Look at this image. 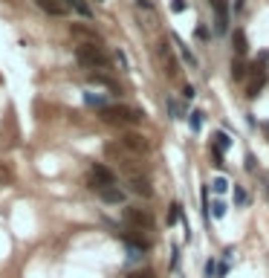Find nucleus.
Wrapping results in <instances>:
<instances>
[{"label":"nucleus","instance_id":"nucleus-1","mask_svg":"<svg viewBox=\"0 0 269 278\" xmlns=\"http://www.w3.org/2000/svg\"><path fill=\"white\" fill-rule=\"evenodd\" d=\"M99 119L107 122V125H136V122H142V113L133 110V107H128V104H113L110 102L107 107L99 110Z\"/></svg>","mask_w":269,"mask_h":278},{"label":"nucleus","instance_id":"nucleus-2","mask_svg":"<svg viewBox=\"0 0 269 278\" xmlns=\"http://www.w3.org/2000/svg\"><path fill=\"white\" fill-rule=\"evenodd\" d=\"M75 61H78V67L99 73V70L107 67V52L99 44H78L75 46Z\"/></svg>","mask_w":269,"mask_h":278},{"label":"nucleus","instance_id":"nucleus-3","mask_svg":"<svg viewBox=\"0 0 269 278\" xmlns=\"http://www.w3.org/2000/svg\"><path fill=\"white\" fill-rule=\"evenodd\" d=\"M122 218H125V223L130 226V232H136V235H145V232L153 229V215L151 212H145V208L130 206V208L122 212Z\"/></svg>","mask_w":269,"mask_h":278},{"label":"nucleus","instance_id":"nucleus-4","mask_svg":"<svg viewBox=\"0 0 269 278\" xmlns=\"http://www.w3.org/2000/svg\"><path fill=\"white\" fill-rule=\"evenodd\" d=\"M113 183H116L113 168H107L102 162H96L93 168H90V174H87V185H90L93 191H102V188H107V185H113Z\"/></svg>","mask_w":269,"mask_h":278},{"label":"nucleus","instance_id":"nucleus-5","mask_svg":"<svg viewBox=\"0 0 269 278\" xmlns=\"http://www.w3.org/2000/svg\"><path fill=\"white\" fill-rule=\"evenodd\" d=\"M209 3H211V12H214V32L226 35L229 32V18H232L229 0H209Z\"/></svg>","mask_w":269,"mask_h":278},{"label":"nucleus","instance_id":"nucleus-6","mask_svg":"<svg viewBox=\"0 0 269 278\" xmlns=\"http://www.w3.org/2000/svg\"><path fill=\"white\" fill-rule=\"evenodd\" d=\"M263 84H266V67L257 61L255 70H252V73H249V79H246V96H249V99H257L260 90H263Z\"/></svg>","mask_w":269,"mask_h":278},{"label":"nucleus","instance_id":"nucleus-7","mask_svg":"<svg viewBox=\"0 0 269 278\" xmlns=\"http://www.w3.org/2000/svg\"><path fill=\"white\" fill-rule=\"evenodd\" d=\"M122 148L133 151V154H148L151 145H148V139L142 136V133H136V130H125V133H122Z\"/></svg>","mask_w":269,"mask_h":278},{"label":"nucleus","instance_id":"nucleus-8","mask_svg":"<svg viewBox=\"0 0 269 278\" xmlns=\"http://www.w3.org/2000/svg\"><path fill=\"white\" fill-rule=\"evenodd\" d=\"M35 6L41 12H47L49 18H67V12H70L67 0H35Z\"/></svg>","mask_w":269,"mask_h":278},{"label":"nucleus","instance_id":"nucleus-9","mask_svg":"<svg viewBox=\"0 0 269 278\" xmlns=\"http://www.w3.org/2000/svg\"><path fill=\"white\" fill-rule=\"evenodd\" d=\"M128 188L133 191V194L139 197H151L153 188H151V180L145 177V174H136V177H128Z\"/></svg>","mask_w":269,"mask_h":278},{"label":"nucleus","instance_id":"nucleus-10","mask_svg":"<svg viewBox=\"0 0 269 278\" xmlns=\"http://www.w3.org/2000/svg\"><path fill=\"white\" fill-rule=\"evenodd\" d=\"M87 81H90V84H99V87H105V90H113L116 96L122 93V84H119L113 76H107V73H90Z\"/></svg>","mask_w":269,"mask_h":278},{"label":"nucleus","instance_id":"nucleus-11","mask_svg":"<svg viewBox=\"0 0 269 278\" xmlns=\"http://www.w3.org/2000/svg\"><path fill=\"white\" fill-rule=\"evenodd\" d=\"M159 58H162V64H165V70H168V76H171V79H176L180 64H176V58H174V52H171L168 41H162V44H159Z\"/></svg>","mask_w":269,"mask_h":278},{"label":"nucleus","instance_id":"nucleus-12","mask_svg":"<svg viewBox=\"0 0 269 278\" xmlns=\"http://www.w3.org/2000/svg\"><path fill=\"white\" fill-rule=\"evenodd\" d=\"M70 32L75 35V38H84V41H90V44H99V35L90 29V26H81V23H72Z\"/></svg>","mask_w":269,"mask_h":278},{"label":"nucleus","instance_id":"nucleus-13","mask_svg":"<svg viewBox=\"0 0 269 278\" xmlns=\"http://www.w3.org/2000/svg\"><path fill=\"white\" fill-rule=\"evenodd\" d=\"M99 194H102V200H105V203H125V191H122V188H116V185H107V188H102Z\"/></svg>","mask_w":269,"mask_h":278},{"label":"nucleus","instance_id":"nucleus-14","mask_svg":"<svg viewBox=\"0 0 269 278\" xmlns=\"http://www.w3.org/2000/svg\"><path fill=\"white\" fill-rule=\"evenodd\" d=\"M232 41H234V52H237V58H243V55H246V49H249V41H246L243 29H234Z\"/></svg>","mask_w":269,"mask_h":278},{"label":"nucleus","instance_id":"nucleus-15","mask_svg":"<svg viewBox=\"0 0 269 278\" xmlns=\"http://www.w3.org/2000/svg\"><path fill=\"white\" fill-rule=\"evenodd\" d=\"M67 6L78 12V15H81L84 21H93V9L87 6V0H67Z\"/></svg>","mask_w":269,"mask_h":278},{"label":"nucleus","instance_id":"nucleus-16","mask_svg":"<svg viewBox=\"0 0 269 278\" xmlns=\"http://www.w3.org/2000/svg\"><path fill=\"white\" fill-rule=\"evenodd\" d=\"M84 104H90V107H99V110H102V107H107V96H99V93H84Z\"/></svg>","mask_w":269,"mask_h":278},{"label":"nucleus","instance_id":"nucleus-17","mask_svg":"<svg viewBox=\"0 0 269 278\" xmlns=\"http://www.w3.org/2000/svg\"><path fill=\"white\" fill-rule=\"evenodd\" d=\"M176 49H180V55H183V61H186L188 67H197V55H194V52H191V49H188L180 38H176Z\"/></svg>","mask_w":269,"mask_h":278},{"label":"nucleus","instance_id":"nucleus-18","mask_svg":"<svg viewBox=\"0 0 269 278\" xmlns=\"http://www.w3.org/2000/svg\"><path fill=\"white\" fill-rule=\"evenodd\" d=\"M214 142H217V151L223 148V154L232 148V136H229V133H223V130H217V133H214Z\"/></svg>","mask_w":269,"mask_h":278},{"label":"nucleus","instance_id":"nucleus-19","mask_svg":"<svg viewBox=\"0 0 269 278\" xmlns=\"http://www.w3.org/2000/svg\"><path fill=\"white\" fill-rule=\"evenodd\" d=\"M232 76L237 81L243 79V76H249V70H246V64H243V58H234V64H232Z\"/></svg>","mask_w":269,"mask_h":278},{"label":"nucleus","instance_id":"nucleus-20","mask_svg":"<svg viewBox=\"0 0 269 278\" xmlns=\"http://www.w3.org/2000/svg\"><path fill=\"white\" fill-rule=\"evenodd\" d=\"M176 220H183V206H180V203H171V212H168V223H176Z\"/></svg>","mask_w":269,"mask_h":278},{"label":"nucleus","instance_id":"nucleus-21","mask_svg":"<svg viewBox=\"0 0 269 278\" xmlns=\"http://www.w3.org/2000/svg\"><path fill=\"white\" fill-rule=\"evenodd\" d=\"M188 125H191V130L197 133L200 127H203V113H200V110H194V113H191V119H188Z\"/></svg>","mask_w":269,"mask_h":278},{"label":"nucleus","instance_id":"nucleus-22","mask_svg":"<svg viewBox=\"0 0 269 278\" xmlns=\"http://www.w3.org/2000/svg\"><path fill=\"white\" fill-rule=\"evenodd\" d=\"M128 278H156V275H153V269H148V266H145V269H133Z\"/></svg>","mask_w":269,"mask_h":278},{"label":"nucleus","instance_id":"nucleus-23","mask_svg":"<svg viewBox=\"0 0 269 278\" xmlns=\"http://www.w3.org/2000/svg\"><path fill=\"white\" fill-rule=\"evenodd\" d=\"M214 191H217V194H223V191H226V188H229V180H226V177H217V180H214Z\"/></svg>","mask_w":269,"mask_h":278},{"label":"nucleus","instance_id":"nucleus-24","mask_svg":"<svg viewBox=\"0 0 269 278\" xmlns=\"http://www.w3.org/2000/svg\"><path fill=\"white\" fill-rule=\"evenodd\" d=\"M209 208H211V215H214V218H223V215H226V203H223V200H217V203L209 206Z\"/></svg>","mask_w":269,"mask_h":278},{"label":"nucleus","instance_id":"nucleus-25","mask_svg":"<svg viewBox=\"0 0 269 278\" xmlns=\"http://www.w3.org/2000/svg\"><path fill=\"white\" fill-rule=\"evenodd\" d=\"M194 38H197V41H209V29H206V26L200 23L197 29H194Z\"/></svg>","mask_w":269,"mask_h":278},{"label":"nucleus","instance_id":"nucleus-26","mask_svg":"<svg viewBox=\"0 0 269 278\" xmlns=\"http://www.w3.org/2000/svg\"><path fill=\"white\" fill-rule=\"evenodd\" d=\"M186 9H188L186 0H171V12H176V15H180V12H186Z\"/></svg>","mask_w":269,"mask_h":278},{"label":"nucleus","instance_id":"nucleus-27","mask_svg":"<svg viewBox=\"0 0 269 278\" xmlns=\"http://www.w3.org/2000/svg\"><path fill=\"white\" fill-rule=\"evenodd\" d=\"M116 61H119V67H122V70H130L128 58H125V52H122V49H116Z\"/></svg>","mask_w":269,"mask_h":278},{"label":"nucleus","instance_id":"nucleus-28","mask_svg":"<svg viewBox=\"0 0 269 278\" xmlns=\"http://www.w3.org/2000/svg\"><path fill=\"white\" fill-rule=\"evenodd\" d=\"M234 200H237V203H246V191H243V188H240V185L234 188Z\"/></svg>","mask_w":269,"mask_h":278},{"label":"nucleus","instance_id":"nucleus-29","mask_svg":"<svg viewBox=\"0 0 269 278\" xmlns=\"http://www.w3.org/2000/svg\"><path fill=\"white\" fill-rule=\"evenodd\" d=\"M183 96H186V99H194L197 93H194V87H191V84H186V87H183Z\"/></svg>","mask_w":269,"mask_h":278},{"label":"nucleus","instance_id":"nucleus-30","mask_svg":"<svg viewBox=\"0 0 269 278\" xmlns=\"http://www.w3.org/2000/svg\"><path fill=\"white\" fill-rule=\"evenodd\" d=\"M139 3V9H145V12H153V3L151 0H136Z\"/></svg>","mask_w":269,"mask_h":278},{"label":"nucleus","instance_id":"nucleus-31","mask_svg":"<svg viewBox=\"0 0 269 278\" xmlns=\"http://www.w3.org/2000/svg\"><path fill=\"white\" fill-rule=\"evenodd\" d=\"M206 275H209V278L214 275V261H209V264H206Z\"/></svg>","mask_w":269,"mask_h":278},{"label":"nucleus","instance_id":"nucleus-32","mask_svg":"<svg viewBox=\"0 0 269 278\" xmlns=\"http://www.w3.org/2000/svg\"><path fill=\"white\" fill-rule=\"evenodd\" d=\"M266 133H269V125H266Z\"/></svg>","mask_w":269,"mask_h":278},{"label":"nucleus","instance_id":"nucleus-33","mask_svg":"<svg viewBox=\"0 0 269 278\" xmlns=\"http://www.w3.org/2000/svg\"><path fill=\"white\" fill-rule=\"evenodd\" d=\"M96 3H102V0H96Z\"/></svg>","mask_w":269,"mask_h":278},{"label":"nucleus","instance_id":"nucleus-34","mask_svg":"<svg viewBox=\"0 0 269 278\" xmlns=\"http://www.w3.org/2000/svg\"><path fill=\"white\" fill-rule=\"evenodd\" d=\"M266 191H269V188H266Z\"/></svg>","mask_w":269,"mask_h":278}]
</instances>
